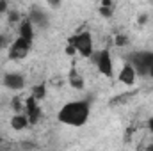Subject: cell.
Listing matches in <instances>:
<instances>
[{
	"instance_id": "obj_1",
	"label": "cell",
	"mask_w": 153,
	"mask_h": 151,
	"mask_svg": "<svg viewBox=\"0 0 153 151\" xmlns=\"http://www.w3.org/2000/svg\"><path fill=\"white\" fill-rule=\"evenodd\" d=\"M89 115H91V105H89V101L75 100V101L64 103V105L59 109L57 119H59V123H62V124L78 128V126H84V124L89 121Z\"/></svg>"
},
{
	"instance_id": "obj_2",
	"label": "cell",
	"mask_w": 153,
	"mask_h": 151,
	"mask_svg": "<svg viewBox=\"0 0 153 151\" xmlns=\"http://www.w3.org/2000/svg\"><path fill=\"white\" fill-rule=\"evenodd\" d=\"M68 44L75 48L76 53H80L82 57H93L94 53V44H93V36L87 30H82L75 36L68 39Z\"/></svg>"
},
{
	"instance_id": "obj_3",
	"label": "cell",
	"mask_w": 153,
	"mask_h": 151,
	"mask_svg": "<svg viewBox=\"0 0 153 151\" xmlns=\"http://www.w3.org/2000/svg\"><path fill=\"white\" fill-rule=\"evenodd\" d=\"M128 64L135 70L137 76L139 75H148L153 66V52L143 50V52H134L128 57Z\"/></svg>"
},
{
	"instance_id": "obj_4",
	"label": "cell",
	"mask_w": 153,
	"mask_h": 151,
	"mask_svg": "<svg viewBox=\"0 0 153 151\" xmlns=\"http://www.w3.org/2000/svg\"><path fill=\"white\" fill-rule=\"evenodd\" d=\"M94 62H96V68L102 75L105 76H112L114 75V62H112V57H111V52L109 50H102L96 53L94 57Z\"/></svg>"
},
{
	"instance_id": "obj_5",
	"label": "cell",
	"mask_w": 153,
	"mask_h": 151,
	"mask_svg": "<svg viewBox=\"0 0 153 151\" xmlns=\"http://www.w3.org/2000/svg\"><path fill=\"white\" fill-rule=\"evenodd\" d=\"M30 46H32V41L18 36V38L14 39V43L11 44V48H9V57L11 59H22V57H25L29 53Z\"/></svg>"
},
{
	"instance_id": "obj_6",
	"label": "cell",
	"mask_w": 153,
	"mask_h": 151,
	"mask_svg": "<svg viewBox=\"0 0 153 151\" xmlns=\"http://www.w3.org/2000/svg\"><path fill=\"white\" fill-rule=\"evenodd\" d=\"M2 82L11 91H20V89L25 87V78H23V75H20V73H5L4 78H2Z\"/></svg>"
},
{
	"instance_id": "obj_7",
	"label": "cell",
	"mask_w": 153,
	"mask_h": 151,
	"mask_svg": "<svg viewBox=\"0 0 153 151\" xmlns=\"http://www.w3.org/2000/svg\"><path fill=\"white\" fill-rule=\"evenodd\" d=\"M25 114H27V117H29L30 123H38L39 115H41V110H39L38 100H34L32 96L27 98V101H25Z\"/></svg>"
},
{
	"instance_id": "obj_8",
	"label": "cell",
	"mask_w": 153,
	"mask_h": 151,
	"mask_svg": "<svg viewBox=\"0 0 153 151\" xmlns=\"http://www.w3.org/2000/svg\"><path fill=\"white\" fill-rule=\"evenodd\" d=\"M117 80H119L121 84L132 85V84H135V80H137V73H135V70L126 62V64L121 68V71H119V75H117Z\"/></svg>"
},
{
	"instance_id": "obj_9",
	"label": "cell",
	"mask_w": 153,
	"mask_h": 151,
	"mask_svg": "<svg viewBox=\"0 0 153 151\" xmlns=\"http://www.w3.org/2000/svg\"><path fill=\"white\" fill-rule=\"evenodd\" d=\"M18 36H20V38H23V39H29V41H32V39H34V25H32V21H30L29 18H25V20L20 23Z\"/></svg>"
},
{
	"instance_id": "obj_10",
	"label": "cell",
	"mask_w": 153,
	"mask_h": 151,
	"mask_svg": "<svg viewBox=\"0 0 153 151\" xmlns=\"http://www.w3.org/2000/svg\"><path fill=\"white\" fill-rule=\"evenodd\" d=\"M29 20L32 21V25H38V27H46L48 25V16L43 11H39V9H34L29 14Z\"/></svg>"
},
{
	"instance_id": "obj_11",
	"label": "cell",
	"mask_w": 153,
	"mask_h": 151,
	"mask_svg": "<svg viewBox=\"0 0 153 151\" xmlns=\"http://www.w3.org/2000/svg\"><path fill=\"white\" fill-rule=\"evenodd\" d=\"M29 117H27V114H14L13 117H11V126L14 128V130H23V128H27L29 126Z\"/></svg>"
},
{
	"instance_id": "obj_12",
	"label": "cell",
	"mask_w": 153,
	"mask_h": 151,
	"mask_svg": "<svg viewBox=\"0 0 153 151\" xmlns=\"http://www.w3.org/2000/svg\"><path fill=\"white\" fill-rule=\"evenodd\" d=\"M70 84H71V87H75V89H84V80H82L80 75H76L75 71L70 76Z\"/></svg>"
},
{
	"instance_id": "obj_13",
	"label": "cell",
	"mask_w": 153,
	"mask_h": 151,
	"mask_svg": "<svg viewBox=\"0 0 153 151\" xmlns=\"http://www.w3.org/2000/svg\"><path fill=\"white\" fill-rule=\"evenodd\" d=\"M43 96H45V85H36V87L32 89V98L39 101Z\"/></svg>"
},
{
	"instance_id": "obj_14",
	"label": "cell",
	"mask_w": 153,
	"mask_h": 151,
	"mask_svg": "<svg viewBox=\"0 0 153 151\" xmlns=\"http://www.w3.org/2000/svg\"><path fill=\"white\" fill-rule=\"evenodd\" d=\"M114 43L117 46H126V44H128V38H126L125 34H117L116 39H114Z\"/></svg>"
},
{
	"instance_id": "obj_15",
	"label": "cell",
	"mask_w": 153,
	"mask_h": 151,
	"mask_svg": "<svg viewBox=\"0 0 153 151\" xmlns=\"http://www.w3.org/2000/svg\"><path fill=\"white\" fill-rule=\"evenodd\" d=\"M66 53H68V55H76L75 48H73V46H70V44H68V46H66Z\"/></svg>"
},
{
	"instance_id": "obj_16",
	"label": "cell",
	"mask_w": 153,
	"mask_h": 151,
	"mask_svg": "<svg viewBox=\"0 0 153 151\" xmlns=\"http://www.w3.org/2000/svg\"><path fill=\"white\" fill-rule=\"evenodd\" d=\"M100 11H102V14H103V16H111V9H105V7H102Z\"/></svg>"
},
{
	"instance_id": "obj_17",
	"label": "cell",
	"mask_w": 153,
	"mask_h": 151,
	"mask_svg": "<svg viewBox=\"0 0 153 151\" xmlns=\"http://www.w3.org/2000/svg\"><path fill=\"white\" fill-rule=\"evenodd\" d=\"M148 128H150V132L153 133V115L150 117V119H148Z\"/></svg>"
},
{
	"instance_id": "obj_18",
	"label": "cell",
	"mask_w": 153,
	"mask_h": 151,
	"mask_svg": "<svg viewBox=\"0 0 153 151\" xmlns=\"http://www.w3.org/2000/svg\"><path fill=\"white\" fill-rule=\"evenodd\" d=\"M5 9H7V4L5 2H0V13H4Z\"/></svg>"
},
{
	"instance_id": "obj_19",
	"label": "cell",
	"mask_w": 153,
	"mask_h": 151,
	"mask_svg": "<svg viewBox=\"0 0 153 151\" xmlns=\"http://www.w3.org/2000/svg\"><path fill=\"white\" fill-rule=\"evenodd\" d=\"M2 44H4V36H0V48H2Z\"/></svg>"
},
{
	"instance_id": "obj_20",
	"label": "cell",
	"mask_w": 153,
	"mask_h": 151,
	"mask_svg": "<svg viewBox=\"0 0 153 151\" xmlns=\"http://www.w3.org/2000/svg\"><path fill=\"white\" fill-rule=\"evenodd\" d=\"M148 75H150V76L153 78V66H152V70H150V73H148Z\"/></svg>"
}]
</instances>
